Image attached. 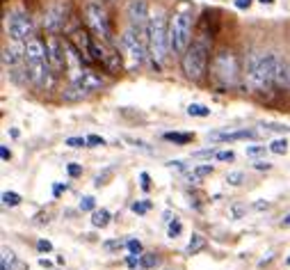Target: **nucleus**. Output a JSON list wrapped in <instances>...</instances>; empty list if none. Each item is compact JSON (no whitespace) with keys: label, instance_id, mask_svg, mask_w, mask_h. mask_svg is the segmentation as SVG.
I'll return each mask as SVG.
<instances>
[{"label":"nucleus","instance_id":"obj_1","mask_svg":"<svg viewBox=\"0 0 290 270\" xmlns=\"http://www.w3.org/2000/svg\"><path fill=\"white\" fill-rule=\"evenodd\" d=\"M169 53V19L165 14L163 7L151 12L149 19V57L153 60V64L160 66L167 60Z\"/></svg>","mask_w":290,"mask_h":270},{"label":"nucleus","instance_id":"obj_2","mask_svg":"<svg viewBox=\"0 0 290 270\" xmlns=\"http://www.w3.org/2000/svg\"><path fill=\"white\" fill-rule=\"evenodd\" d=\"M279 57L274 53H251L247 57V80L254 90H270L276 80Z\"/></svg>","mask_w":290,"mask_h":270},{"label":"nucleus","instance_id":"obj_3","mask_svg":"<svg viewBox=\"0 0 290 270\" xmlns=\"http://www.w3.org/2000/svg\"><path fill=\"white\" fill-rule=\"evenodd\" d=\"M208 62H210V41L197 37L190 44V48L181 55V69L185 74V78L197 83V80H201L206 76Z\"/></svg>","mask_w":290,"mask_h":270},{"label":"nucleus","instance_id":"obj_4","mask_svg":"<svg viewBox=\"0 0 290 270\" xmlns=\"http://www.w3.org/2000/svg\"><path fill=\"white\" fill-rule=\"evenodd\" d=\"M192 44V16L187 12H174L169 16V50L183 55Z\"/></svg>","mask_w":290,"mask_h":270},{"label":"nucleus","instance_id":"obj_5","mask_svg":"<svg viewBox=\"0 0 290 270\" xmlns=\"http://www.w3.org/2000/svg\"><path fill=\"white\" fill-rule=\"evenodd\" d=\"M238 74H240V64L236 53L229 48L217 50L212 55V78L222 87H233L238 83Z\"/></svg>","mask_w":290,"mask_h":270},{"label":"nucleus","instance_id":"obj_6","mask_svg":"<svg viewBox=\"0 0 290 270\" xmlns=\"http://www.w3.org/2000/svg\"><path fill=\"white\" fill-rule=\"evenodd\" d=\"M83 16H85L87 28L94 32L96 39L110 41V35H112V32H110V16L101 0H87L83 7Z\"/></svg>","mask_w":290,"mask_h":270},{"label":"nucleus","instance_id":"obj_7","mask_svg":"<svg viewBox=\"0 0 290 270\" xmlns=\"http://www.w3.org/2000/svg\"><path fill=\"white\" fill-rule=\"evenodd\" d=\"M119 48H121V55L128 60V64H126L128 69H137V66H142L144 62H147V57H149L147 41L139 39L130 28L121 35V39H119Z\"/></svg>","mask_w":290,"mask_h":270},{"label":"nucleus","instance_id":"obj_8","mask_svg":"<svg viewBox=\"0 0 290 270\" xmlns=\"http://www.w3.org/2000/svg\"><path fill=\"white\" fill-rule=\"evenodd\" d=\"M7 35L16 44H25V41L32 39L35 37V23H32L30 14H25V12H12L7 16Z\"/></svg>","mask_w":290,"mask_h":270},{"label":"nucleus","instance_id":"obj_9","mask_svg":"<svg viewBox=\"0 0 290 270\" xmlns=\"http://www.w3.org/2000/svg\"><path fill=\"white\" fill-rule=\"evenodd\" d=\"M92 60L99 62V64H103L105 69L112 71V74H119V71L123 69V57L119 55L117 50H114L105 39H96V41H94V46H92Z\"/></svg>","mask_w":290,"mask_h":270},{"label":"nucleus","instance_id":"obj_10","mask_svg":"<svg viewBox=\"0 0 290 270\" xmlns=\"http://www.w3.org/2000/svg\"><path fill=\"white\" fill-rule=\"evenodd\" d=\"M25 69H28L30 83L39 90H50L55 83V71L50 66V62H25Z\"/></svg>","mask_w":290,"mask_h":270},{"label":"nucleus","instance_id":"obj_11","mask_svg":"<svg viewBox=\"0 0 290 270\" xmlns=\"http://www.w3.org/2000/svg\"><path fill=\"white\" fill-rule=\"evenodd\" d=\"M46 46H48V62L55 74H59L62 69L66 71V48H64V41L57 39L55 35H50L46 39Z\"/></svg>","mask_w":290,"mask_h":270},{"label":"nucleus","instance_id":"obj_12","mask_svg":"<svg viewBox=\"0 0 290 270\" xmlns=\"http://www.w3.org/2000/svg\"><path fill=\"white\" fill-rule=\"evenodd\" d=\"M23 50H25V62H46L48 60V46L46 41H41L39 37H32L30 41L23 44Z\"/></svg>","mask_w":290,"mask_h":270},{"label":"nucleus","instance_id":"obj_13","mask_svg":"<svg viewBox=\"0 0 290 270\" xmlns=\"http://www.w3.org/2000/svg\"><path fill=\"white\" fill-rule=\"evenodd\" d=\"M64 23H66V14H64V7L62 5H55V7H50V10H46L44 21H41L44 30H48L50 35H55V32L62 30Z\"/></svg>","mask_w":290,"mask_h":270},{"label":"nucleus","instance_id":"obj_14","mask_svg":"<svg viewBox=\"0 0 290 270\" xmlns=\"http://www.w3.org/2000/svg\"><path fill=\"white\" fill-rule=\"evenodd\" d=\"M71 83H76L78 87H83L85 92H94V90H101L105 85V80L101 78L99 74H94L92 69H83L71 78Z\"/></svg>","mask_w":290,"mask_h":270},{"label":"nucleus","instance_id":"obj_15","mask_svg":"<svg viewBox=\"0 0 290 270\" xmlns=\"http://www.w3.org/2000/svg\"><path fill=\"white\" fill-rule=\"evenodd\" d=\"M210 140L217 142H238V140H254L256 133L249 128H242V130H217V133H208Z\"/></svg>","mask_w":290,"mask_h":270},{"label":"nucleus","instance_id":"obj_16","mask_svg":"<svg viewBox=\"0 0 290 270\" xmlns=\"http://www.w3.org/2000/svg\"><path fill=\"white\" fill-rule=\"evenodd\" d=\"M212 172H215V167H212V165H197V167H192V170L187 172V176H190L192 183H199L203 176L212 174Z\"/></svg>","mask_w":290,"mask_h":270},{"label":"nucleus","instance_id":"obj_17","mask_svg":"<svg viewBox=\"0 0 290 270\" xmlns=\"http://www.w3.org/2000/svg\"><path fill=\"white\" fill-rule=\"evenodd\" d=\"M110 211L108 209H101V211H94L92 213V225L96 227V229H103V227H108L110 225Z\"/></svg>","mask_w":290,"mask_h":270},{"label":"nucleus","instance_id":"obj_18","mask_svg":"<svg viewBox=\"0 0 290 270\" xmlns=\"http://www.w3.org/2000/svg\"><path fill=\"white\" fill-rule=\"evenodd\" d=\"M203 247H206V238H203L201 234H192L190 243H187V247H185V254H197Z\"/></svg>","mask_w":290,"mask_h":270},{"label":"nucleus","instance_id":"obj_19","mask_svg":"<svg viewBox=\"0 0 290 270\" xmlns=\"http://www.w3.org/2000/svg\"><path fill=\"white\" fill-rule=\"evenodd\" d=\"M25 55H19V50L16 48H3V64H10V66H16L19 64V60Z\"/></svg>","mask_w":290,"mask_h":270},{"label":"nucleus","instance_id":"obj_20","mask_svg":"<svg viewBox=\"0 0 290 270\" xmlns=\"http://www.w3.org/2000/svg\"><path fill=\"white\" fill-rule=\"evenodd\" d=\"M87 94H89V92H85L83 87H78L76 83H71V87L64 92V99H66V101H80V99H85Z\"/></svg>","mask_w":290,"mask_h":270},{"label":"nucleus","instance_id":"obj_21","mask_svg":"<svg viewBox=\"0 0 290 270\" xmlns=\"http://www.w3.org/2000/svg\"><path fill=\"white\" fill-rule=\"evenodd\" d=\"M187 115L190 117H210V108L203 103H190L187 105Z\"/></svg>","mask_w":290,"mask_h":270},{"label":"nucleus","instance_id":"obj_22","mask_svg":"<svg viewBox=\"0 0 290 270\" xmlns=\"http://www.w3.org/2000/svg\"><path fill=\"white\" fill-rule=\"evenodd\" d=\"M158 254H142L139 256V268H144V270H151V268H156L158 265Z\"/></svg>","mask_w":290,"mask_h":270},{"label":"nucleus","instance_id":"obj_23","mask_svg":"<svg viewBox=\"0 0 290 270\" xmlns=\"http://www.w3.org/2000/svg\"><path fill=\"white\" fill-rule=\"evenodd\" d=\"M165 140L169 142H178V145H187L192 140L190 133H165Z\"/></svg>","mask_w":290,"mask_h":270},{"label":"nucleus","instance_id":"obj_24","mask_svg":"<svg viewBox=\"0 0 290 270\" xmlns=\"http://www.w3.org/2000/svg\"><path fill=\"white\" fill-rule=\"evenodd\" d=\"M181 231H183V222L178 220V218H174L167 227V236L169 238H176V236H181Z\"/></svg>","mask_w":290,"mask_h":270},{"label":"nucleus","instance_id":"obj_25","mask_svg":"<svg viewBox=\"0 0 290 270\" xmlns=\"http://www.w3.org/2000/svg\"><path fill=\"white\" fill-rule=\"evenodd\" d=\"M270 151H272V154L283 156L285 151H288V142H285V140H272L270 142Z\"/></svg>","mask_w":290,"mask_h":270},{"label":"nucleus","instance_id":"obj_26","mask_svg":"<svg viewBox=\"0 0 290 270\" xmlns=\"http://www.w3.org/2000/svg\"><path fill=\"white\" fill-rule=\"evenodd\" d=\"M3 204H5V206H19L21 204V195H19V192H3Z\"/></svg>","mask_w":290,"mask_h":270},{"label":"nucleus","instance_id":"obj_27","mask_svg":"<svg viewBox=\"0 0 290 270\" xmlns=\"http://www.w3.org/2000/svg\"><path fill=\"white\" fill-rule=\"evenodd\" d=\"M215 158L220 160V163H231V160L236 158V154H233L231 149H220V151L215 154Z\"/></svg>","mask_w":290,"mask_h":270},{"label":"nucleus","instance_id":"obj_28","mask_svg":"<svg viewBox=\"0 0 290 270\" xmlns=\"http://www.w3.org/2000/svg\"><path fill=\"white\" fill-rule=\"evenodd\" d=\"M245 213H247V206H242V204H233L231 209H229V215H231L233 220H240Z\"/></svg>","mask_w":290,"mask_h":270},{"label":"nucleus","instance_id":"obj_29","mask_svg":"<svg viewBox=\"0 0 290 270\" xmlns=\"http://www.w3.org/2000/svg\"><path fill=\"white\" fill-rule=\"evenodd\" d=\"M242 181H245L242 172H229L227 174V183H231V185H242Z\"/></svg>","mask_w":290,"mask_h":270},{"label":"nucleus","instance_id":"obj_30","mask_svg":"<svg viewBox=\"0 0 290 270\" xmlns=\"http://www.w3.org/2000/svg\"><path fill=\"white\" fill-rule=\"evenodd\" d=\"M96 209V199L89 195H85L83 199H80V211H94Z\"/></svg>","mask_w":290,"mask_h":270},{"label":"nucleus","instance_id":"obj_31","mask_svg":"<svg viewBox=\"0 0 290 270\" xmlns=\"http://www.w3.org/2000/svg\"><path fill=\"white\" fill-rule=\"evenodd\" d=\"M66 147H71V149H83V147H87V138H69Z\"/></svg>","mask_w":290,"mask_h":270},{"label":"nucleus","instance_id":"obj_32","mask_svg":"<svg viewBox=\"0 0 290 270\" xmlns=\"http://www.w3.org/2000/svg\"><path fill=\"white\" fill-rule=\"evenodd\" d=\"M265 149H270V147L251 145V147H245V154H247V156H261V154H265Z\"/></svg>","mask_w":290,"mask_h":270},{"label":"nucleus","instance_id":"obj_33","mask_svg":"<svg viewBox=\"0 0 290 270\" xmlns=\"http://www.w3.org/2000/svg\"><path fill=\"white\" fill-rule=\"evenodd\" d=\"M126 247L130 254H142V243H139V240H128Z\"/></svg>","mask_w":290,"mask_h":270},{"label":"nucleus","instance_id":"obj_34","mask_svg":"<svg viewBox=\"0 0 290 270\" xmlns=\"http://www.w3.org/2000/svg\"><path fill=\"white\" fill-rule=\"evenodd\" d=\"M130 209H133L135 213H147V211L151 209V204H149V201H133V206H130Z\"/></svg>","mask_w":290,"mask_h":270},{"label":"nucleus","instance_id":"obj_35","mask_svg":"<svg viewBox=\"0 0 290 270\" xmlns=\"http://www.w3.org/2000/svg\"><path fill=\"white\" fill-rule=\"evenodd\" d=\"M220 149H215V147H210V149H203V151H197V154H192L194 158H210V156H215Z\"/></svg>","mask_w":290,"mask_h":270},{"label":"nucleus","instance_id":"obj_36","mask_svg":"<svg viewBox=\"0 0 290 270\" xmlns=\"http://www.w3.org/2000/svg\"><path fill=\"white\" fill-rule=\"evenodd\" d=\"M87 145H94V147H105V140L101 135H87Z\"/></svg>","mask_w":290,"mask_h":270},{"label":"nucleus","instance_id":"obj_37","mask_svg":"<svg viewBox=\"0 0 290 270\" xmlns=\"http://www.w3.org/2000/svg\"><path fill=\"white\" fill-rule=\"evenodd\" d=\"M254 170H258V172H270V170H272V163H267V160H256V163H254Z\"/></svg>","mask_w":290,"mask_h":270},{"label":"nucleus","instance_id":"obj_38","mask_svg":"<svg viewBox=\"0 0 290 270\" xmlns=\"http://www.w3.org/2000/svg\"><path fill=\"white\" fill-rule=\"evenodd\" d=\"M66 172H69V176H80V174H83V165L71 163V165H66Z\"/></svg>","mask_w":290,"mask_h":270},{"label":"nucleus","instance_id":"obj_39","mask_svg":"<svg viewBox=\"0 0 290 270\" xmlns=\"http://www.w3.org/2000/svg\"><path fill=\"white\" fill-rule=\"evenodd\" d=\"M37 250H39V252H50V250H53V243L41 238V240H37Z\"/></svg>","mask_w":290,"mask_h":270},{"label":"nucleus","instance_id":"obj_40","mask_svg":"<svg viewBox=\"0 0 290 270\" xmlns=\"http://www.w3.org/2000/svg\"><path fill=\"white\" fill-rule=\"evenodd\" d=\"M126 142H130V145H135L137 149H144V151H149L151 154V149H149V145L147 142H142V140H135V138H126Z\"/></svg>","mask_w":290,"mask_h":270},{"label":"nucleus","instance_id":"obj_41","mask_svg":"<svg viewBox=\"0 0 290 270\" xmlns=\"http://www.w3.org/2000/svg\"><path fill=\"white\" fill-rule=\"evenodd\" d=\"M139 181H142V188H144V190H149V185H151V176H149L147 172H142V174H139Z\"/></svg>","mask_w":290,"mask_h":270},{"label":"nucleus","instance_id":"obj_42","mask_svg":"<svg viewBox=\"0 0 290 270\" xmlns=\"http://www.w3.org/2000/svg\"><path fill=\"white\" fill-rule=\"evenodd\" d=\"M254 209H256V211H267V209H270V201H265V199H258V201H256V204H254Z\"/></svg>","mask_w":290,"mask_h":270},{"label":"nucleus","instance_id":"obj_43","mask_svg":"<svg viewBox=\"0 0 290 270\" xmlns=\"http://www.w3.org/2000/svg\"><path fill=\"white\" fill-rule=\"evenodd\" d=\"M0 158H3V160H10V158H12V154H10V149H7V147H5V145H3V147H0Z\"/></svg>","mask_w":290,"mask_h":270},{"label":"nucleus","instance_id":"obj_44","mask_svg":"<svg viewBox=\"0 0 290 270\" xmlns=\"http://www.w3.org/2000/svg\"><path fill=\"white\" fill-rule=\"evenodd\" d=\"M251 5V0H236V7L238 10H247Z\"/></svg>","mask_w":290,"mask_h":270},{"label":"nucleus","instance_id":"obj_45","mask_svg":"<svg viewBox=\"0 0 290 270\" xmlns=\"http://www.w3.org/2000/svg\"><path fill=\"white\" fill-rule=\"evenodd\" d=\"M62 190H66V183H55V188H53L55 195H62Z\"/></svg>","mask_w":290,"mask_h":270},{"label":"nucleus","instance_id":"obj_46","mask_svg":"<svg viewBox=\"0 0 290 270\" xmlns=\"http://www.w3.org/2000/svg\"><path fill=\"white\" fill-rule=\"evenodd\" d=\"M105 247H108V250H117V247H121V243H119V240H112V243H105Z\"/></svg>","mask_w":290,"mask_h":270},{"label":"nucleus","instance_id":"obj_47","mask_svg":"<svg viewBox=\"0 0 290 270\" xmlns=\"http://www.w3.org/2000/svg\"><path fill=\"white\" fill-rule=\"evenodd\" d=\"M167 165H169V167H176V170H183V167H185L181 160H172V163H167Z\"/></svg>","mask_w":290,"mask_h":270},{"label":"nucleus","instance_id":"obj_48","mask_svg":"<svg viewBox=\"0 0 290 270\" xmlns=\"http://www.w3.org/2000/svg\"><path fill=\"white\" fill-rule=\"evenodd\" d=\"M14 268H16V270H28V265L21 263V261H14Z\"/></svg>","mask_w":290,"mask_h":270},{"label":"nucleus","instance_id":"obj_49","mask_svg":"<svg viewBox=\"0 0 290 270\" xmlns=\"http://www.w3.org/2000/svg\"><path fill=\"white\" fill-rule=\"evenodd\" d=\"M281 225H290V213H288V215H285V218H283V222H281Z\"/></svg>","mask_w":290,"mask_h":270},{"label":"nucleus","instance_id":"obj_50","mask_svg":"<svg viewBox=\"0 0 290 270\" xmlns=\"http://www.w3.org/2000/svg\"><path fill=\"white\" fill-rule=\"evenodd\" d=\"M263 5H272V3H274V0H261Z\"/></svg>","mask_w":290,"mask_h":270}]
</instances>
